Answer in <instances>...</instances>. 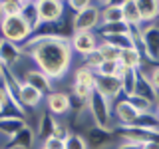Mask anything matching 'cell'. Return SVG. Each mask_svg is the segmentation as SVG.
I'll return each instance as SVG.
<instances>
[{"label": "cell", "instance_id": "cb8c5ba5", "mask_svg": "<svg viewBox=\"0 0 159 149\" xmlns=\"http://www.w3.org/2000/svg\"><path fill=\"white\" fill-rule=\"evenodd\" d=\"M137 79H139V70H127V72H125V76L121 78L123 96H125V97H131L133 93H135Z\"/></svg>", "mask_w": 159, "mask_h": 149}, {"label": "cell", "instance_id": "ffe728a7", "mask_svg": "<svg viewBox=\"0 0 159 149\" xmlns=\"http://www.w3.org/2000/svg\"><path fill=\"white\" fill-rule=\"evenodd\" d=\"M119 64H123L129 70H143V52L139 48H127L121 50Z\"/></svg>", "mask_w": 159, "mask_h": 149}, {"label": "cell", "instance_id": "4dcf8cb0", "mask_svg": "<svg viewBox=\"0 0 159 149\" xmlns=\"http://www.w3.org/2000/svg\"><path fill=\"white\" fill-rule=\"evenodd\" d=\"M72 133H74V131L68 127V123H64V121H56V127H54V133H52V137H56V139H62V141H68Z\"/></svg>", "mask_w": 159, "mask_h": 149}, {"label": "cell", "instance_id": "ac0fdd59", "mask_svg": "<svg viewBox=\"0 0 159 149\" xmlns=\"http://www.w3.org/2000/svg\"><path fill=\"white\" fill-rule=\"evenodd\" d=\"M24 127H28V123L22 115H12V113L0 115V131L6 133L8 137H14L16 133L22 131Z\"/></svg>", "mask_w": 159, "mask_h": 149}, {"label": "cell", "instance_id": "74e56055", "mask_svg": "<svg viewBox=\"0 0 159 149\" xmlns=\"http://www.w3.org/2000/svg\"><path fill=\"white\" fill-rule=\"evenodd\" d=\"M6 72H8V70H6V66H4V64L0 62V82L4 79V76H6Z\"/></svg>", "mask_w": 159, "mask_h": 149}, {"label": "cell", "instance_id": "f546056e", "mask_svg": "<svg viewBox=\"0 0 159 149\" xmlns=\"http://www.w3.org/2000/svg\"><path fill=\"white\" fill-rule=\"evenodd\" d=\"M66 149H89V145L82 133H72L70 139L66 141Z\"/></svg>", "mask_w": 159, "mask_h": 149}, {"label": "cell", "instance_id": "30bf717a", "mask_svg": "<svg viewBox=\"0 0 159 149\" xmlns=\"http://www.w3.org/2000/svg\"><path fill=\"white\" fill-rule=\"evenodd\" d=\"M70 44H72V50L80 56H88L99 46L98 34L93 32H74L72 38H70Z\"/></svg>", "mask_w": 159, "mask_h": 149}, {"label": "cell", "instance_id": "4fadbf2b", "mask_svg": "<svg viewBox=\"0 0 159 149\" xmlns=\"http://www.w3.org/2000/svg\"><path fill=\"white\" fill-rule=\"evenodd\" d=\"M86 141L88 145H92L93 149H103L106 145H109L113 139V129H106V127H98V125H92L88 127L86 131Z\"/></svg>", "mask_w": 159, "mask_h": 149}, {"label": "cell", "instance_id": "7a4b0ae2", "mask_svg": "<svg viewBox=\"0 0 159 149\" xmlns=\"http://www.w3.org/2000/svg\"><path fill=\"white\" fill-rule=\"evenodd\" d=\"M0 34H2V40H6V42L24 46L32 38V28L26 24V20L22 16H10V18H2Z\"/></svg>", "mask_w": 159, "mask_h": 149}, {"label": "cell", "instance_id": "484cf974", "mask_svg": "<svg viewBox=\"0 0 159 149\" xmlns=\"http://www.w3.org/2000/svg\"><path fill=\"white\" fill-rule=\"evenodd\" d=\"M98 50L102 52V56H103L106 62H119V58H121V50H119L117 46L107 44V42H102V40H99Z\"/></svg>", "mask_w": 159, "mask_h": 149}, {"label": "cell", "instance_id": "7402d4cb", "mask_svg": "<svg viewBox=\"0 0 159 149\" xmlns=\"http://www.w3.org/2000/svg\"><path fill=\"white\" fill-rule=\"evenodd\" d=\"M137 6L143 24H153L159 18V2L155 0H137Z\"/></svg>", "mask_w": 159, "mask_h": 149}, {"label": "cell", "instance_id": "e0dca14e", "mask_svg": "<svg viewBox=\"0 0 159 149\" xmlns=\"http://www.w3.org/2000/svg\"><path fill=\"white\" fill-rule=\"evenodd\" d=\"M119 6H121L123 22H125L131 30L143 26L141 14H139V6H137V0H125V2H119Z\"/></svg>", "mask_w": 159, "mask_h": 149}, {"label": "cell", "instance_id": "b9f144b4", "mask_svg": "<svg viewBox=\"0 0 159 149\" xmlns=\"http://www.w3.org/2000/svg\"><path fill=\"white\" fill-rule=\"evenodd\" d=\"M4 149H10V147H4Z\"/></svg>", "mask_w": 159, "mask_h": 149}, {"label": "cell", "instance_id": "6da1fadb", "mask_svg": "<svg viewBox=\"0 0 159 149\" xmlns=\"http://www.w3.org/2000/svg\"><path fill=\"white\" fill-rule=\"evenodd\" d=\"M22 50L54 82L66 78L74 62V50L68 38H30Z\"/></svg>", "mask_w": 159, "mask_h": 149}, {"label": "cell", "instance_id": "9a60e30c", "mask_svg": "<svg viewBox=\"0 0 159 149\" xmlns=\"http://www.w3.org/2000/svg\"><path fill=\"white\" fill-rule=\"evenodd\" d=\"M96 89L102 96H106L109 102H116L119 97V93H123V86L119 78H99L98 76V86Z\"/></svg>", "mask_w": 159, "mask_h": 149}, {"label": "cell", "instance_id": "4316f807", "mask_svg": "<svg viewBox=\"0 0 159 149\" xmlns=\"http://www.w3.org/2000/svg\"><path fill=\"white\" fill-rule=\"evenodd\" d=\"M129 102L133 103V107L137 109L141 115H145V113H153L155 111V103L151 102V99H147V97H141V96H131V97H127Z\"/></svg>", "mask_w": 159, "mask_h": 149}, {"label": "cell", "instance_id": "d6a6232c", "mask_svg": "<svg viewBox=\"0 0 159 149\" xmlns=\"http://www.w3.org/2000/svg\"><path fill=\"white\" fill-rule=\"evenodd\" d=\"M10 93L6 92V88H4V84L0 82V115H6V107L10 106Z\"/></svg>", "mask_w": 159, "mask_h": 149}, {"label": "cell", "instance_id": "f35d334b", "mask_svg": "<svg viewBox=\"0 0 159 149\" xmlns=\"http://www.w3.org/2000/svg\"><path fill=\"white\" fill-rule=\"evenodd\" d=\"M153 113H155V117L159 119V106H155V111H153Z\"/></svg>", "mask_w": 159, "mask_h": 149}, {"label": "cell", "instance_id": "d590c367", "mask_svg": "<svg viewBox=\"0 0 159 149\" xmlns=\"http://www.w3.org/2000/svg\"><path fill=\"white\" fill-rule=\"evenodd\" d=\"M116 149H141L139 143H131V141H121Z\"/></svg>", "mask_w": 159, "mask_h": 149}, {"label": "cell", "instance_id": "ba28073f", "mask_svg": "<svg viewBox=\"0 0 159 149\" xmlns=\"http://www.w3.org/2000/svg\"><path fill=\"white\" fill-rule=\"evenodd\" d=\"M66 4L58 0H40L38 2V14H40V26L44 24H58L64 18Z\"/></svg>", "mask_w": 159, "mask_h": 149}, {"label": "cell", "instance_id": "5b68a950", "mask_svg": "<svg viewBox=\"0 0 159 149\" xmlns=\"http://www.w3.org/2000/svg\"><path fill=\"white\" fill-rule=\"evenodd\" d=\"M102 24V10H99L98 2H92V6L86 8L84 12L74 14L72 20V32H93Z\"/></svg>", "mask_w": 159, "mask_h": 149}, {"label": "cell", "instance_id": "603a6c76", "mask_svg": "<svg viewBox=\"0 0 159 149\" xmlns=\"http://www.w3.org/2000/svg\"><path fill=\"white\" fill-rule=\"evenodd\" d=\"M24 20H26V24L30 28H32V34L36 32L40 28V14H38V2H30L26 0L24 2V8H22V14H20Z\"/></svg>", "mask_w": 159, "mask_h": 149}, {"label": "cell", "instance_id": "e575fe53", "mask_svg": "<svg viewBox=\"0 0 159 149\" xmlns=\"http://www.w3.org/2000/svg\"><path fill=\"white\" fill-rule=\"evenodd\" d=\"M46 149H66V141H62V139H56V137H48L46 141L42 143Z\"/></svg>", "mask_w": 159, "mask_h": 149}, {"label": "cell", "instance_id": "83f0119b", "mask_svg": "<svg viewBox=\"0 0 159 149\" xmlns=\"http://www.w3.org/2000/svg\"><path fill=\"white\" fill-rule=\"evenodd\" d=\"M117 70H119V62H103L96 70V74L99 78H117Z\"/></svg>", "mask_w": 159, "mask_h": 149}, {"label": "cell", "instance_id": "44dd1931", "mask_svg": "<svg viewBox=\"0 0 159 149\" xmlns=\"http://www.w3.org/2000/svg\"><path fill=\"white\" fill-rule=\"evenodd\" d=\"M54 127H56V119H54L52 113H42L38 119V123H36V137H40V141H46L48 137H52V133H54Z\"/></svg>", "mask_w": 159, "mask_h": 149}, {"label": "cell", "instance_id": "8992f818", "mask_svg": "<svg viewBox=\"0 0 159 149\" xmlns=\"http://www.w3.org/2000/svg\"><path fill=\"white\" fill-rule=\"evenodd\" d=\"M139 50L147 56V60L157 62L159 60V26L149 24L141 28V38H139Z\"/></svg>", "mask_w": 159, "mask_h": 149}, {"label": "cell", "instance_id": "f1b7e54d", "mask_svg": "<svg viewBox=\"0 0 159 149\" xmlns=\"http://www.w3.org/2000/svg\"><path fill=\"white\" fill-rule=\"evenodd\" d=\"M84 66H88V68H92L93 72H96V70L102 66L103 62H106V60H103V56H102V52H99V50H93L92 54H88V56H84Z\"/></svg>", "mask_w": 159, "mask_h": 149}, {"label": "cell", "instance_id": "1f68e13d", "mask_svg": "<svg viewBox=\"0 0 159 149\" xmlns=\"http://www.w3.org/2000/svg\"><path fill=\"white\" fill-rule=\"evenodd\" d=\"M141 72H143V70H141ZM143 74L147 76V79H149V84L153 86V89H155V92H159V64L151 66L149 70H145Z\"/></svg>", "mask_w": 159, "mask_h": 149}, {"label": "cell", "instance_id": "d6986e66", "mask_svg": "<svg viewBox=\"0 0 159 149\" xmlns=\"http://www.w3.org/2000/svg\"><path fill=\"white\" fill-rule=\"evenodd\" d=\"M34 139H36V129H30V125H28L20 133H16L14 137H10L6 147H10V149H32Z\"/></svg>", "mask_w": 159, "mask_h": 149}, {"label": "cell", "instance_id": "60d3db41", "mask_svg": "<svg viewBox=\"0 0 159 149\" xmlns=\"http://www.w3.org/2000/svg\"><path fill=\"white\" fill-rule=\"evenodd\" d=\"M38 149H46V147H44V145H40V147H38Z\"/></svg>", "mask_w": 159, "mask_h": 149}, {"label": "cell", "instance_id": "8fae6325", "mask_svg": "<svg viewBox=\"0 0 159 149\" xmlns=\"http://www.w3.org/2000/svg\"><path fill=\"white\" fill-rule=\"evenodd\" d=\"M22 58H24L22 46H16V44L6 42V40H0V62L6 66L8 72H12L22 62Z\"/></svg>", "mask_w": 159, "mask_h": 149}, {"label": "cell", "instance_id": "ab89813d", "mask_svg": "<svg viewBox=\"0 0 159 149\" xmlns=\"http://www.w3.org/2000/svg\"><path fill=\"white\" fill-rule=\"evenodd\" d=\"M2 18H4V16H2V10H0V22H2Z\"/></svg>", "mask_w": 159, "mask_h": 149}, {"label": "cell", "instance_id": "3957f363", "mask_svg": "<svg viewBox=\"0 0 159 149\" xmlns=\"http://www.w3.org/2000/svg\"><path fill=\"white\" fill-rule=\"evenodd\" d=\"M98 86V74L88 66H80L74 70V82H72V96L80 102H88L89 96L96 92Z\"/></svg>", "mask_w": 159, "mask_h": 149}, {"label": "cell", "instance_id": "7bdbcfd3", "mask_svg": "<svg viewBox=\"0 0 159 149\" xmlns=\"http://www.w3.org/2000/svg\"><path fill=\"white\" fill-rule=\"evenodd\" d=\"M0 40H2V38H0Z\"/></svg>", "mask_w": 159, "mask_h": 149}, {"label": "cell", "instance_id": "277c9868", "mask_svg": "<svg viewBox=\"0 0 159 149\" xmlns=\"http://www.w3.org/2000/svg\"><path fill=\"white\" fill-rule=\"evenodd\" d=\"M88 111L92 115L93 123L98 127H106V129H111V121H113V107H111V102L102 96V93L93 92L88 99Z\"/></svg>", "mask_w": 159, "mask_h": 149}, {"label": "cell", "instance_id": "7c38bea8", "mask_svg": "<svg viewBox=\"0 0 159 149\" xmlns=\"http://www.w3.org/2000/svg\"><path fill=\"white\" fill-rule=\"evenodd\" d=\"M22 82L28 84V86H32V88H36V89H40L44 96H50V93L54 92V79H50L46 74H44L42 70H38V68L28 70V72L22 76Z\"/></svg>", "mask_w": 159, "mask_h": 149}, {"label": "cell", "instance_id": "d4e9b609", "mask_svg": "<svg viewBox=\"0 0 159 149\" xmlns=\"http://www.w3.org/2000/svg\"><path fill=\"white\" fill-rule=\"evenodd\" d=\"M24 8L22 0H2L0 2V10H2V16L10 18V16H20Z\"/></svg>", "mask_w": 159, "mask_h": 149}, {"label": "cell", "instance_id": "8d00e7d4", "mask_svg": "<svg viewBox=\"0 0 159 149\" xmlns=\"http://www.w3.org/2000/svg\"><path fill=\"white\" fill-rule=\"evenodd\" d=\"M141 149H159V139H151V141H145L141 145Z\"/></svg>", "mask_w": 159, "mask_h": 149}, {"label": "cell", "instance_id": "836d02e7", "mask_svg": "<svg viewBox=\"0 0 159 149\" xmlns=\"http://www.w3.org/2000/svg\"><path fill=\"white\" fill-rule=\"evenodd\" d=\"M66 6H70L74 10V14H80V12H84L86 8L92 6V2H88V0H72V2H68Z\"/></svg>", "mask_w": 159, "mask_h": 149}, {"label": "cell", "instance_id": "2e32d148", "mask_svg": "<svg viewBox=\"0 0 159 149\" xmlns=\"http://www.w3.org/2000/svg\"><path fill=\"white\" fill-rule=\"evenodd\" d=\"M99 10H102V24L99 26H109V24H121L123 14L119 2H98Z\"/></svg>", "mask_w": 159, "mask_h": 149}, {"label": "cell", "instance_id": "9c48e42d", "mask_svg": "<svg viewBox=\"0 0 159 149\" xmlns=\"http://www.w3.org/2000/svg\"><path fill=\"white\" fill-rule=\"evenodd\" d=\"M46 107L48 113L52 115H68L72 111V96L66 92H60V89H54L50 96H46Z\"/></svg>", "mask_w": 159, "mask_h": 149}, {"label": "cell", "instance_id": "5bb4252c", "mask_svg": "<svg viewBox=\"0 0 159 149\" xmlns=\"http://www.w3.org/2000/svg\"><path fill=\"white\" fill-rule=\"evenodd\" d=\"M18 99L20 103H22L24 109H36L42 102H46V96H44L40 89L28 86V84L22 82V86H20V92H18Z\"/></svg>", "mask_w": 159, "mask_h": 149}, {"label": "cell", "instance_id": "52a82bcc", "mask_svg": "<svg viewBox=\"0 0 159 149\" xmlns=\"http://www.w3.org/2000/svg\"><path fill=\"white\" fill-rule=\"evenodd\" d=\"M139 117H141V113L133 107V103L127 97L116 102V106H113V119L117 121L119 127H133L139 121Z\"/></svg>", "mask_w": 159, "mask_h": 149}]
</instances>
